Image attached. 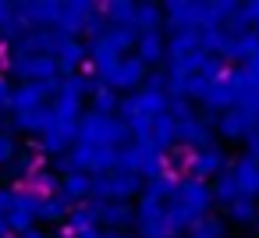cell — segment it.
<instances>
[{"instance_id": "6da1fadb", "label": "cell", "mask_w": 259, "mask_h": 238, "mask_svg": "<svg viewBox=\"0 0 259 238\" xmlns=\"http://www.w3.org/2000/svg\"><path fill=\"white\" fill-rule=\"evenodd\" d=\"M213 185L209 181H199V178H181L174 195L167 199V224L174 234L188 231L192 224H199L202 217H209L213 210Z\"/></svg>"}, {"instance_id": "7a4b0ae2", "label": "cell", "mask_w": 259, "mask_h": 238, "mask_svg": "<svg viewBox=\"0 0 259 238\" xmlns=\"http://www.w3.org/2000/svg\"><path fill=\"white\" fill-rule=\"evenodd\" d=\"M78 146H93V149H124L132 142V132L121 117H103V114H82L78 121Z\"/></svg>"}, {"instance_id": "3957f363", "label": "cell", "mask_w": 259, "mask_h": 238, "mask_svg": "<svg viewBox=\"0 0 259 238\" xmlns=\"http://www.w3.org/2000/svg\"><path fill=\"white\" fill-rule=\"evenodd\" d=\"M117 171L153 181V178L167 174V156L160 149H153L149 142H128L124 149H117Z\"/></svg>"}, {"instance_id": "277c9868", "label": "cell", "mask_w": 259, "mask_h": 238, "mask_svg": "<svg viewBox=\"0 0 259 238\" xmlns=\"http://www.w3.org/2000/svg\"><path fill=\"white\" fill-rule=\"evenodd\" d=\"M139 192H142V178H135L128 171H110V174L93 178V199H100V203H128Z\"/></svg>"}, {"instance_id": "5b68a950", "label": "cell", "mask_w": 259, "mask_h": 238, "mask_svg": "<svg viewBox=\"0 0 259 238\" xmlns=\"http://www.w3.org/2000/svg\"><path fill=\"white\" fill-rule=\"evenodd\" d=\"M167 114V93H149V89H139V93H128L117 107V117L124 125H135V121H153Z\"/></svg>"}, {"instance_id": "8992f818", "label": "cell", "mask_w": 259, "mask_h": 238, "mask_svg": "<svg viewBox=\"0 0 259 238\" xmlns=\"http://www.w3.org/2000/svg\"><path fill=\"white\" fill-rule=\"evenodd\" d=\"M163 22L170 25V32H202L206 0H170V4H163Z\"/></svg>"}, {"instance_id": "52a82bcc", "label": "cell", "mask_w": 259, "mask_h": 238, "mask_svg": "<svg viewBox=\"0 0 259 238\" xmlns=\"http://www.w3.org/2000/svg\"><path fill=\"white\" fill-rule=\"evenodd\" d=\"M146 75H149V68L139 57H121L107 75H100V86H107L114 93H139L142 82H146Z\"/></svg>"}, {"instance_id": "ba28073f", "label": "cell", "mask_w": 259, "mask_h": 238, "mask_svg": "<svg viewBox=\"0 0 259 238\" xmlns=\"http://www.w3.org/2000/svg\"><path fill=\"white\" fill-rule=\"evenodd\" d=\"M135 231H139V238H174V231L167 224V203L142 195L135 206Z\"/></svg>"}, {"instance_id": "9c48e42d", "label": "cell", "mask_w": 259, "mask_h": 238, "mask_svg": "<svg viewBox=\"0 0 259 238\" xmlns=\"http://www.w3.org/2000/svg\"><path fill=\"white\" fill-rule=\"evenodd\" d=\"M8 71L15 78H22V86L25 82H54V78H61L54 57H25V54H15L11 64H8Z\"/></svg>"}, {"instance_id": "30bf717a", "label": "cell", "mask_w": 259, "mask_h": 238, "mask_svg": "<svg viewBox=\"0 0 259 238\" xmlns=\"http://www.w3.org/2000/svg\"><path fill=\"white\" fill-rule=\"evenodd\" d=\"M100 8L96 4H89V0H68V4H61V15H57V32L64 36V39H78L82 32H85V22L96 15Z\"/></svg>"}, {"instance_id": "8fae6325", "label": "cell", "mask_w": 259, "mask_h": 238, "mask_svg": "<svg viewBox=\"0 0 259 238\" xmlns=\"http://www.w3.org/2000/svg\"><path fill=\"white\" fill-rule=\"evenodd\" d=\"M57 86H61V78H54V82H25V86L11 89V110L22 114V110L47 107V100L57 96Z\"/></svg>"}, {"instance_id": "7c38bea8", "label": "cell", "mask_w": 259, "mask_h": 238, "mask_svg": "<svg viewBox=\"0 0 259 238\" xmlns=\"http://www.w3.org/2000/svg\"><path fill=\"white\" fill-rule=\"evenodd\" d=\"M39 206H43V199L36 195V192H29V188H15V206H11V213H8V227L11 231H29V227H36V220H39Z\"/></svg>"}, {"instance_id": "4fadbf2b", "label": "cell", "mask_w": 259, "mask_h": 238, "mask_svg": "<svg viewBox=\"0 0 259 238\" xmlns=\"http://www.w3.org/2000/svg\"><path fill=\"white\" fill-rule=\"evenodd\" d=\"M227 153L220 149V146H206V149H199V153H192L188 156V178H199V181H209V178H217L220 171H227Z\"/></svg>"}, {"instance_id": "5bb4252c", "label": "cell", "mask_w": 259, "mask_h": 238, "mask_svg": "<svg viewBox=\"0 0 259 238\" xmlns=\"http://www.w3.org/2000/svg\"><path fill=\"white\" fill-rule=\"evenodd\" d=\"M15 11L29 29H54L61 15V0H25V4H15Z\"/></svg>"}, {"instance_id": "9a60e30c", "label": "cell", "mask_w": 259, "mask_h": 238, "mask_svg": "<svg viewBox=\"0 0 259 238\" xmlns=\"http://www.w3.org/2000/svg\"><path fill=\"white\" fill-rule=\"evenodd\" d=\"M255 121H259V117H252L245 107H231L227 114H220V117L213 121V125H217L213 132H217L220 139H227V142H238V139H248V132L255 128Z\"/></svg>"}, {"instance_id": "2e32d148", "label": "cell", "mask_w": 259, "mask_h": 238, "mask_svg": "<svg viewBox=\"0 0 259 238\" xmlns=\"http://www.w3.org/2000/svg\"><path fill=\"white\" fill-rule=\"evenodd\" d=\"M178 142H181V149H192V153L213 146V128H209V121L199 117V114L188 117V121H178Z\"/></svg>"}, {"instance_id": "e0dca14e", "label": "cell", "mask_w": 259, "mask_h": 238, "mask_svg": "<svg viewBox=\"0 0 259 238\" xmlns=\"http://www.w3.org/2000/svg\"><path fill=\"white\" fill-rule=\"evenodd\" d=\"M231 174H234V181H238L241 199H255V192H259V156L245 153V156L231 160Z\"/></svg>"}, {"instance_id": "ac0fdd59", "label": "cell", "mask_w": 259, "mask_h": 238, "mask_svg": "<svg viewBox=\"0 0 259 238\" xmlns=\"http://www.w3.org/2000/svg\"><path fill=\"white\" fill-rule=\"evenodd\" d=\"M135 57L146 64V68H160L167 61V36L156 29V32H139L135 39Z\"/></svg>"}, {"instance_id": "d6986e66", "label": "cell", "mask_w": 259, "mask_h": 238, "mask_svg": "<svg viewBox=\"0 0 259 238\" xmlns=\"http://www.w3.org/2000/svg\"><path fill=\"white\" fill-rule=\"evenodd\" d=\"M93 206H96L100 227H107V231H124V227L135 224V210L128 203H100V199H93Z\"/></svg>"}, {"instance_id": "ffe728a7", "label": "cell", "mask_w": 259, "mask_h": 238, "mask_svg": "<svg viewBox=\"0 0 259 238\" xmlns=\"http://www.w3.org/2000/svg\"><path fill=\"white\" fill-rule=\"evenodd\" d=\"M54 61H57V71H61V75H78V68L89 61V50H85V43H78V39H64V43L57 47Z\"/></svg>"}, {"instance_id": "44dd1931", "label": "cell", "mask_w": 259, "mask_h": 238, "mask_svg": "<svg viewBox=\"0 0 259 238\" xmlns=\"http://www.w3.org/2000/svg\"><path fill=\"white\" fill-rule=\"evenodd\" d=\"M57 195H61L68 206H82V203L93 199V178H89V174H64Z\"/></svg>"}, {"instance_id": "7402d4cb", "label": "cell", "mask_w": 259, "mask_h": 238, "mask_svg": "<svg viewBox=\"0 0 259 238\" xmlns=\"http://www.w3.org/2000/svg\"><path fill=\"white\" fill-rule=\"evenodd\" d=\"M50 125H54V110H50V103H47V107H36V110H22V114H15V128L25 132V135H43V132H50Z\"/></svg>"}, {"instance_id": "603a6c76", "label": "cell", "mask_w": 259, "mask_h": 238, "mask_svg": "<svg viewBox=\"0 0 259 238\" xmlns=\"http://www.w3.org/2000/svg\"><path fill=\"white\" fill-rule=\"evenodd\" d=\"M100 11H103V18H107L110 29H135L139 4H132V0H110V4H103Z\"/></svg>"}, {"instance_id": "cb8c5ba5", "label": "cell", "mask_w": 259, "mask_h": 238, "mask_svg": "<svg viewBox=\"0 0 259 238\" xmlns=\"http://www.w3.org/2000/svg\"><path fill=\"white\" fill-rule=\"evenodd\" d=\"M153 149H160V153H167L174 142H178V125L167 117V114H160V117H153V125H149V139H146Z\"/></svg>"}, {"instance_id": "d4e9b609", "label": "cell", "mask_w": 259, "mask_h": 238, "mask_svg": "<svg viewBox=\"0 0 259 238\" xmlns=\"http://www.w3.org/2000/svg\"><path fill=\"white\" fill-rule=\"evenodd\" d=\"M234 199H241V192H238V181H234L231 164H227V171H220V174L213 178V203H220V206L227 210Z\"/></svg>"}, {"instance_id": "484cf974", "label": "cell", "mask_w": 259, "mask_h": 238, "mask_svg": "<svg viewBox=\"0 0 259 238\" xmlns=\"http://www.w3.org/2000/svg\"><path fill=\"white\" fill-rule=\"evenodd\" d=\"M195 50H202L199 47V32H170V39H167V57L170 61H181V57H188Z\"/></svg>"}, {"instance_id": "4316f807", "label": "cell", "mask_w": 259, "mask_h": 238, "mask_svg": "<svg viewBox=\"0 0 259 238\" xmlns=\"http://www.w3.org/2000/svg\"><path fill=\"white\" fill-rule=\"evenodd\" d=\"M178 181H181V178L167 171V174H160V178H153V181H146V185H142V195H146V199H156V203H167V199L174 195V188H178Z\"/></svg>"}, {"instance_id": "83f0119b", "label": "cell", "mask_w": 259, "mask_h": 238, "mask_svg": "<svg viewBox=\"0 0 259 238\" xmlns=\"http://www.w3.org/2000/svg\"><path fill=\"white\" fill-rule=\"evenodd\" d=\"M29 192H36L39 199H50V195L61 192V178H57L50 167H39V171L29 178Z\"/></svg>"}, {"instance_id": "f1b7e54d", "label": "cell", "mask_w": 259, "mask_h": 238, "mask_svg": "<svg viewBox=\"0 0 259 238\" xmlns=\"http://www.w3.org/2000/svg\"><path fill=\"white\" fill-rule=\"evenodd\" d=\"M227 220L238 224V227L255 224V220H259V203H255V199H234V203L227 206Z\"/></svg>"}, {"instance_id": "f546056e", "label": "cell", "mask_w": 259, "mask_h": 238, "mask_svg": "<svg viewBox=\"0 0 259 238\" xmlns=\"http://www.w3.org/2000/svg\"><path fill=\"white\" fill-rule=\"evenodd\" d=\"M163 22V4H139L135 11V32H156Z\"/></svg>"}, {"instance_id": "4dcf8cb0", "label": "cell", "mask_w": 259, "mask_h": 238, "mask_svg": "<svg viewBox=\"0 0 259 238\" xmlns=\"http://www.w3.org/2000/svg\"><path fill=\"white\" fill-rule=\"evenodd\" d=\"M117 107H121V96L107 86H100L93 93V114H103V117H117Z\"/></svg>"}, {"instance_id": "1f68e13d", "label": "cell", "mask_w": 259, "mask_h": 238, "mask_svg": "<svg viewBox=\"0 0 259 238\" xmlns=\"http://www.w3.org/2000/svg\"><path fill=\"white\" fill-rule=\"evenodd\" d=\"M68 213H71V206H68L61 195H50V199H43V206H39V220H43V224H64Z\"/></svg>"}, {"instance_id": "d6a6232c", "label": "cell", "mask_w": 259, "mask_h": 238, "mask_svg": "<svg viewBox=\"0 0 259 238\" xmlns=\"http://www.w3.org/2000/svg\"><path fill=\"white\" fill-rule=\"evenodd\" d=\"M39 160H43L39 153H18V156L8 164V174H11V178H25V181H29V178L39 171Z\"/></svg>"}, {"instance_id": "836d02e7", "label": "cell", "mask_w": 259, "mask_h": 238, "mask_svg": "<svg viewBox=\"0 0 259 238\" xmlns=\"http://www.w3.org/2000/svg\"><path fill=\"white\" fill-rule=\"evenodd\" d=\"M224 234H227V224L220 217H213V213L188 227V238H224Z\"/></svg>"}, {"instance_id": "e575fe53", "label": "cell", "mask_w": 259, "mask_h": 238, "mask_svg": "<svg viewBox=\"0 0 259 238\" xmlns=\"http://www.w3.org/2000/svg\"><path fill=\"white\" fill-rule=\"evenodd\" d=\"M25 32H29V25L22 22V15H18V11H15L11 18H4V22H0V43H11V47H15V43H18Z\"/></svg>"}, {"instance_id": "d590c367", "label": "cell", "mask_w": 259, "mask_h": 238, "mask_svg": "<svg viewBox=\"0 0 259 238\" xmlns=\"http://www.w3.org/2000/svg\"><path fill=\"white\" fill-rule=\"evenodd\" d=\"M238 18L245 22L248 32L259 36V0H248V4H238Z\"/></svg>"}, {"instance_id": "8d00e7d4", "label": "cell", "mask_w": 259, "mask_h": 238, "mask_svg": "<svg viewBox=\"0 0 259 238\" xmlns=\"http://www.w3.org/2000/svg\"><path fill=\"white\" fill-rule=\"evenodd\" d=\"M107 29H110V25H107V18H103V11H96V15H93V18L85 22V36H89V43H96V39H103V36H107Z\"/></svg>"}, {"instance_id": "74e56055", "label": "cell", "mask_w": 259, "mask_h": 238, "mask_svg": "<svg viewBox=\"0 0 259 238\" xmlns=\"http://www.w3.org/2000/svg\"><path fill=\"white\" fill-rule=\"evenodd\" d=\"M15 156H18V146H15L11 132H0V167H8Z\"/></svg>"}, {"instance_id": "f35d334b", "label": "cell", "mask_w": 259, "mask_h": 238, "mask_svg": "<svg viewBox=\"0 0 259 238\" xmlns=\"http://www.w3.org/2000/svg\"><path fill=\"white\" fill-rule=\"evenodd\" d=\"M142 89H149V93H167V75H163V71H153V75H146Z\"/></svg>"}, {"instance_id": "ab89813d", "label": "cell", "mask_w": 259, "mask_h": 238, "mask_svg": "<svg viewBox=\"0 0 259 238\" xmlns=\"http://www.w3.org/2000/svg\"><path fill=\"white\" fill-rule=\"evenodd\" d=\"M11 206H15V188L0 185V217H4V220H8V213H11Z\"/></svg>"}, {"instance_id": "60d3db41", "label": "cell", "mask_w": 259, "mask_h": 238, "mask_svg": "<svg viewBox=\"0 0 259 238\" xmlns=\"http://www.w3.org/2000/svg\"><path fill=\"white\" fill-rule=\"evenodd\" d=\"M11 107V82L0 75V110H8Z\"/></svg>"}, {"instance_id": "b9f144b4", "label": "cell", "mask_w": 259, "mask_h": 238, "mask_svg": "<svg viewBox=\"0 0 259 238\" xmlns=\"http://www.w3.org/2000/svg\"><path fill=\"white\" fill-rule=\"evenodd\" d=\"M245 142H248V153H252V156H259V121H255V128L248 132V139H245Z\"/></svg>"}, {"instance_id": "7bdbcfd3", "label": "cell", "mask_w": 259, "mask_h": 238, "mask_svg": "<svg viewBox=\"0 0 259 238\" xmlns=\"http://www.w3.org/2000/svg\"><path fill=\"white\" fill-rule=\"evenodd\" d=\"M18 238H50V234H47V231H39V227H29V231H22Z\"/></svg>"}, {"instance_id": "ee69618b", "label": "cell", "mask_w": 259, "mask_h": 238, "mask_svg": "<svg viewBox=\"0 0 259 238\" xmlns=\"http://www.w3.org/2000/svg\"><path fill=\"white\" fill-rule=\"evenodd\" d=\"M11 15H15V4H4V0H0V22L11 18Z\"/></svg>"}, {"instance_id": "f6af8a7d", "label": "cell", "mask_w": 259, "mask_h": 238, "mask_svg": "<svg viewBox=\"0 0 259 238\" xmlns=\"http://www.w3.org/2000/svg\"><path fill=\"white\" fill-rule=\"evenodd\" d=\"M103 238H132V234H124V231H103Z\"/></svg>"}, {"instance_id": "bcb514c9", "label": "cell", "mask_w": 259, "mask_h": 238, "mask_svg": "<svg viewBox=\"0 0 259 238\" xmlns=\"http://www.w3.org/2000/svg\"><path fill=\"white\" fill-rule=\"evenodd\" d=\"M248 68H255V71H259V47H255V54H252V61H248Z\"/></svg>"}, {"instance_id": "7dc6e473", "label": "cell", "mask_w": 259, "mask_h": 238, "mask_svg": "<svg viewBox=\"0 0 259 238\" xmlns=\"http://www.w3.org/2000/svg\"><path fill=\"white\" fill-rule=\"evenodd\" d=\"M255 203H259V192H255Z\"/></svg>"}, {"instance_id": "c3c4849f", "label": "cell", "mask_w": 259, "mask_h": 238, "mask_svg": "<svg viewBox=\"0 0 259 238\" xmlns=\"http://www.w3.org/2000/svg\"><path fill=\"white\" fill-rule=\"evenodd\" d=\"M174 238H178V234H174Z\"/></svg>"}]
</instances>
